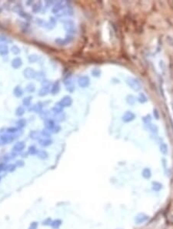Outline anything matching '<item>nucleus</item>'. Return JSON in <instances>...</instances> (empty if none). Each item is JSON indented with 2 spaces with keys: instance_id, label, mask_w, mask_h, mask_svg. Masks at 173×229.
<instances>
[{
  "instance_id": "obj_8",
  "label": "nucleus",
  "mask_w": 173,
  "mask_h": 229,
  "mask_svg": "<svg viewBox=\"0 0 173 229\" xmlns=\"http://www.w3.org/2000/svg\"><path fill=\"white\" fill-rule=\"evenodd\" d=\"M78 85L81 88H86L90 84V79L88 76H81L78 78Z\"/></svg>"
},
{
  "instance_id": "obj_41",
  "label": "nucleus",
  "mask_w": 173,
  "mask_h": 229,
  "mask_svg": "<svg viewBox=\"0 0 173 229\" xmlns=\"http://www.w3.org/2000/svg\"><path fill=\"white\" fill-rule=\"evenodd\" d=\"M41 135H42V137H44V138H50L51 135H52V133L51 131L47 130V129H43L42 131H41Z\"/></svg>"
},
{
  "instance_id": "obj_52",
  "label": "nucleus",
  "mask_w": 173,
  "mask_h": 229,
  "mask_svg": "<svg viewBox=\"0 0 173 229\" xmlns=\"http://www.w3.org/2000/svg\"><path fill=\"white\" fill-rule=\"evenodd\" d=\"M5 167H6V164L5 163H4V162L0 163V172L5 171Z\"/></svg>"
},
{
  "instance_id": "obj_47",
  "label": "nucleus",
  "mask_w": 173,
  "mask_h": 229,
  "mask_svg": "<svg viewBox=\"0 0 173 229\" xmlns=\"http://www.w3.org/2000/svg\"><path fill=\"white\" fill-rule=\"evenodd\" d=\"M142 120L144 121V124L146 125V126H148L149 124H150L152 122V119H151V116L150 115H147L146 116H144L143 118H142Z\"/></svg>"
},
{
  "instance_id": "obj_51",
  "label": "nucleus",
  "mask_w": 173,
  "mask_h": 229,
  "mask_svg": "<svg viewBox=\"0 0 173 229\" xmlns=\"http://www.w3.org/2000/svg\"><path fill=\"white\" fill-rule=\"evenodd\" d=\"M24 164H25V163L22 160H18L16 162V165L17 167H22L24 166Z\"/></svg>"
},
{
  "instance_id": "obj_34",
  "label": "nucleus",
  "mask_w": 173,
  "mask_h": 229,
  "mask_svg": "<svg viewBox=\"0 0 173 229\" xmlns=\"http://www.w3.org/2000/svg\"><path fill=\"white\" fill-rule=\"evenodd\" d=\"M159 150L160 152L163 154V155H166L169 152V148H168V145L165 143H162L159 145Z\"/></svg>"
},
{
  "instance_id": "obj_48",
  "label": "nucleus",
  "mask_w": 173,
  "mask_h": 229,
  "mask_svg": "<svg viewBox=\"0 0 173 229\" xmlns=\"http://www.w3.org/2000/svg\"><path fill=\"white\" fill-rule=\"evenodd\" d=\"M61 131V126L59 125V124H55V126L52 128V130L51 131V133H59Z\"/></svg>"
},
{
  "instance_id": "obj_6",
  "label": "nucleus",
  "mask_w": 173,
  "mask_h": 229,
  "mask_svg": "<svg viewBox=\"0 0 173 229\" xmlns=\"http://www.w3.org/2000/svg\"><path fill=\"white\" fill-rule=\"evenodd\" d=\"M36 73L37 72L33 68L27 67L23 70V76L27 80H33V79H35Z\"/></svg>"
},
{
  "instance_id": "obj_49",
  "label": "nucleus",
  "mask_w": 173,
  "mask_h": 229,
  "mask_svg": "<svg viewBox=\"0 0 173 229\" xmlns=\"http://www.w3.org/2000/svg\"><path fill=\"white\" fill-rule=\"evenodd\" d=\"M92 75L93 77H100V75H101V71H100L99 69H93V70L92 71Z\"/></svg>"
},
{
  "instance_id": "obj_50",
  "label": "nucleus",
  "mask_w": 173,
  "mask_h": 229,
  "mask_svg": "<svg viewBox=\"0 0 173 229\" xmlns=\"http://www.w3.org/2000/svg\"><path fill=\"white\" fill-rule=\"evenodd\" d=\"M38 226H39V222L37 221H33L30 224L29 227V229H37L38 228Z\"/></svg>"
},
{
  "instance_id": "obj_36",
  "label": "nucleus",
  "mask_w": 173,
  "mask_h": 229,
  "mask_svg": "<svg viewBox=\"0 0 173 229\" xmlns=\"http://www.w3.org/2000/svg\"><path fill=\"white\" fill-rule=\"evenodd\" d=\"M55 25H56V20H55V19L54 17H51L49 19V22L47 23L46 28L52 30V29H53L55 26Z\"/></svg>"
},
{
  "instance_id": "obj_9",
  "label": "nucleus",
  "mask_w": 173,
  "mask_h": 229,
  "mask_svg": "<svg viewBox=\"0 0 173 229\" xmlns=\"http://www.w3.org/2000/svg\"><path fill=\"white\" fill-rule=\"evenodd\" d=\"M136 119V114L132 111H126L121 116V120L124 123H129Z\"/></svg>"
},
{
  "instance_id": "obj_31",
  "label": "nucleus",
  "mask_w": 173,
  "mask_h": 229,
  "mask_svg": "<svg viewBox=\"0 0 173 229\" xmlns=\"http://www.w3.org/2000/svg\"><path fill=\"white\" fill-rule=\"evenodd\" d=\"M32 99H33L32 96H27L25 98H23V99H22V106H24L25 107H29L31 106Z\"/></svg>"
},
{
  "instance_id": "obj_25",
  "label": "nucleus",
  "mask_w": 173,
  "mask_h": 229,
  "mask_svg": "<svg viewBox=\"0 0 173 229\" xmlns=\"http://www.w3.org/2000/svg\"><path fill=\"white\" fill-rule=\"evenodd\" d=\"M42 9V2H35L33 3V6H32V10L34 13H39Z\"/></svg>"
},
{
  "instance_id": "obj_21",
  "label": "nucleus",
  "mask_w": 173,
  "mask_h": 229,
  "mask_svg": "<svg viewBox=\"0 0 173 229\" xmlns=\"http://www.w3.org/2000/svg\"><path fill=\"white\" fill-rule=\"evenodd\" d=\"M37 157H39L40 160H46L49 157V154L45 150H38V152L36 154Z\"/></svg>"
},
{
  "instance_id": "obj_15",
  "label": "nucleus",
  "mask_w": 173,
  "mask_h": 229,
  "mask_svg": "<svg viewBox=\"0 0 173 229\" xmlns=\"http://www.w3.org/2000/svg\"><path fill=\"white\" fill-rule=\"evenodd\" d=\"M43 110V103L42 102H38L36 103H35L34 105H33V107L29 109V110H33V112L36 113V114H41Z\"/></svg>"
},
{
  "instance_id": "obj_3",
  "label": "nucleus",
  "mask_w": 173,
  "mask_h": 229,
  "mask_svg": "<svg viewBox=\"0 0 173 229\" xmlns=\"http://www.w3.org/2000/svg\"><path fill=\"white\" fill-rule=\"evenodd\" d=\"M126 83L127 85L134 91H139L142 89V85L139 83L138 80H136V78L133 77H127L126 79Z\"/></svg>"
},
{
  "instance_id": "obj_54",
  "label": "nucleus",
  "mask_w": 173,
  "mask_h": 229,
  "mask_svg": "<svg viewBox=\"0 0 173 229\" xmlns=\"http://www.w3.org/2000/svg\"><path fill=\"white\" fill-rule=\"evenodd\" d=\"M46 6H47V8H48V7L51 6L52 5L54 4V2H49V1H47V2H46Z\"/></svg>"
},
{
  "instance_id": "obj_29",
  "label": "nucleus",
  "mask_w": 173,
  "mask_h": 229,
  "mask_svg": "<svg viewBox=\"0 0 173 229\" xmlns=\"http://www.w3.org/2000/svg\"><path fill=\"white\" fill-rule=\"evenodd\" d=\"M25 108L24 106H18L17 108L16 109V111H15L16 116H17L18 117L22 116L23 115L25 114Z\"/></svg>"
},
{
  "instance_id": "obj_17",
  "label": "nucleus",
  "mask_w": 173,
  "mask_h": 229,
  "mask_svg": "<svg viewBox=\"0 0 173 229\" xmlns=\"http://www.w3.org/2000/svg\"><path fill=\"white\" fill-rule=\"evenodd\" d=\"M60 89H61V85H60L59 81H55V82L52 83L50 93H52V95H56V94H58L59 93Z\"/></svg>"
},
{
  "instance_id": "obj_24",
  "label": "nucleus",
  "mask_w": 173,
  "mask_h": 229,
  "mask_svg": "<svg viewBox=\"0 0 173 229\" xmlns=\"http://www.w3.org/2000/svg\"><path fill=\"white\" fill-rule=\"evenodd\" d=\"M142 176L145 179H146V180L150 179L151 177H152V171L150 170V168H149V167H145V168L142 170Z\"/></svg>"
},
{
  "instance_id": "obj_11",
  "label": "nucleus",
  "mask_w": 173,
  "mask_h": 229,
  "mask_svg": "<svg viewBox=\"0 0 173 229\" xmlns=\"http://www.w3.org/2000/svg\"><path fill=\"white\" fill-rule=\"evenodd\" d=\"M25 148V144L24 141H18L13 145L12 151L17 154H20V153H22Z\"/></svg>"
},
{
  "instance_id": "obj_16",
  "label": "nucleus",
  "mask_w": 173,
  "mask_h": 229,
  "mask_svg": "<svg viewBox=\"0 0 173 229\" xmlns=\"http://www.w3.org/2000/svg\"><path fill=\"white\" fill-rule=\"evenodd\" d=\"M23 64L22 63V60L20 57H16L14 58L12 62H11V66L13 69H19L22 66Z\"/></svg>"
},
{
  "instance_id": "obj_55",
  "label": "nucleus",
  "mask_w": 173,
  "mask_h": 229,
  "mask_svg": "<svg viewBox=\"0 0 173 229\" xmlns=\"http://www.w3.org/2000/svg\"><path fill=\"white\" fill-rule=\"evenodd\" d=\"M0 181H1V177H0Z\"/></svg>"
},
{
  "instance_id": "obj_27",
  "label": "nucleus",
  "mask_w": 173,
  "mask_h": 229,
  "mask_svg": "<svg viewBox=\"0 0 173 229\" xmlns=\"http://www.w3.org/2000/svg\"><path fill=\"white\" fill-rule=\"evenodd\" d=\"M62 225V221L61 219H55V220H52V224L50 225V227L52 228V229H59L61 225Z\"/></svg>"
},
{
  "instance_id": "obj_28",
  "label": "nucleus",
  "mask_w": 173,
  "mask_h": 229,
  "mask_svg": "<svg viewBox=\"0 0 173 229\" xmlns=\"http://www.w3.org/2000/svg\"><path fill=\"white\" fill-rule=\"evenodd\" d=\"M9 47L6 44H0V56H6L9 54Z\"/></svg>"
},
{
  "instance_id": "obj_1",
  "label": "nucleus",
  "mask_w": 173,
  "mask_h": 229,
  "mask_svg": "<svg viewBox=\"0 0 173 229\" xmlns=\"http://www.w3.org/2000/svg\"><path fill=\"white\" fill-rule=\"evenodd\" d=\"M52 83L49 80H44L42 84H41V88L39 89V92H38V95L41 97H46L47 96L50 91H51V87H52Z\"/></svg>"
},
{
  "instance_id": "obj_23",
  "label": "nucleus",
  "mask_w": 173,
  "mask_h": 229,
  "mask_svg": "<svg viewBox=\"0 0 173 229\" xmlns=\"http://www.w3.org/2000/svg\"><path fill=\"white\" fill-rule=\"evenodd\" d=\"M29 137L32 140H39V139L42 138V135H41V131H32L29 133Z\"/></svg>"
},
{
  "instance_id": "obj_20",
  "label": "nucleus",
  "mask_w": 173,
  "mask_h": 229,
  "mask_svg": "<svg viewBox=\"0 0 173 229\" xmlns=\"http://www.w3.org/2000/svg\"><path fill=\"white\" fill-rule=\"evenodd\" d=\"M73 15V11L71 9V7L68 6L66 9H65L63 11L59 13V14L56 15V16L62 17V16H72Z\"/></svg>"
},
{
  "instance_id": "obj_35",
  "label": "nucleus",
  "mask_w": 173,
  "mask_h": 229,
  "mask_svg": "<svg viewBox=\"0 0 173 229\" xmlns=\"http://www.w3.org/2000/svg\"><path fill=\"white\" fill-rule=\"evenodd\" d=\"M35 80L40 81L42 83L44 80H46L45 78V73L42 72V71H39L36 73V77H35Z\"/></svg>"
},
{
  "instance_id": "obj_53",
  "label": "nucleus",
  "mask_w": 173,
  "mask_h": 229,
  "mask_svg": "<svg viewBox=\"0 0 173 229\" xmlns=\"http://www.w3.org/2000/svg\"><path fill=\"white\" fill-rule=\"evenodd\" d=\"M153 114H154V116H155L156 119H157V120L159 119V114H158V110H157L156 109H154V110H153Z\"/></svg>"
},
{
  "instance_id": "obj_10",
  "label": "nucleus",
  "mask_w": 173,
  "mask_h": 229,
  "mask_svg": "<svg viewBox=\"0 0 173 229\" xmlns=\"http://www.w3.org/2000/svg\"><path fill=\"white\" fill-rule=\"evenodd\" d=\"M73 40V36L72 35H69L68 34L64 39H62L60 38H58L55 39V43L58 44V45H60V46H65V45H67L70 43Z\"/></svg>"
},
{
  "instance_id": "obj_13",
  "label": "nucleus",
  "mask_w": 173,
  "mask_h": 229,
  "mask_svg": "<svg viewBox=\"0 0 173 229\" xmlns=\"http://www.w3.org/2000/svg\"><path fill=\"white\" fill-rule=\"evenodd\" d=\"M63 109L64 107L60 104L59 102H58L57 103H55L51 109V113L53 114V115L60 114L63 113Z\"/></svg>"
},
{
  "instance_id": "obj_22",
  "label": "nucleus",
  "mask_w": 173,
  "mask_h": 229,
  "mask_svg": "<svg viewBox=\"0 0 173 229\" xmlns=\"http://www.w3.org/2000/svg\"><path fill=\"white\" fill-rule=\"evenodd\" d=\"M55 122L53 119H47L45 120V127L46 129L49 130V131H52V128L55 126Z\"/></svg>"
},
{
  "instance_id": "obj_45",
  "label": "nucleus",
  "mask_w": 173,
  "mask_h": 229,
  "mask_svg": "<svg viewBox=\"0 0 173 229\" xmlns=\"http://www.w3.org/2000/svg\"><path fill=\"white\" fill-rule=\"evenodd\" d=\"M147 127H148V128L150 130V131H152V133H158V127L156 126V125H154V124H152V123H151L150 124H149Z\"/></svg>"
},
{
  "instance_id": "obj_56",
  "label": "nucleus",
  "mask_w": 173,
  "mask_h": 229,
  "mask_svg": "<svg viewBox=\"0 0 173 229\" xmlns=\"http://www.w3.org/2000/svg\"><path fill=\"white\" fill-rule=\"evenodd\" d=\"M119 229H121V228H119Z\"/></svg>"
},
{
  "instance_id": "obj_14",
  "label": "nucleus",
  "mask_w": 173,
  "mask_h": 229,
  "mask_svg": "<svg viewBox=\"0 0 173 229\" xmlns=\"http://www.w3.org/2000/svg\"><path fill=\"white\" fill-rule=\"evenodd\" d=\"M64 84L66 86V89L67 91H69V93H72L75 90V84H74V82L72 81V79L70 78H68L67 80H64Z\"/></svg>"
},
{
  "instance_id": "obj_7",
  "label": "nucleus",
  "mask_w": 173,
  "mask_h": 229,
  "mask_svg": "<svg viewBox=\"0 0 173 229\" xmlns=\"http://www.w3.org/2000/svg\"><path fill=\"white\" fill-rule=\"evenodd\" d=\"M149 218V216L145 213H138V214L136 215L135 218H134V221H135V223L137 224V225H141V224H143L145 222H146Z\"/></svg>"
},
{
  "instance_id": "obj_37",
  "label": "nucleus",
  "mask_w": 173,
  "mask_h": 229,
  "mask_svg": "<svg viewBox=\"0 0 173 229\" xmlns=\"http://www.w3.org/2000/svg\"><path fill=\"white\" fill-rule=\"evenodd\" d=\"M138 101L140 103H146L147 101H148V98H147V97L145 95V93H139L138 96Z\"/></svg>"
},
{
  "instance_id": "obj_12",
  "label": "nucleus",
  "mask_w": 173,
  "mask_h": 229,
  "mask_svg": "<svg viewBox=\"0 0 173 229\" xmlns=\"http://www.w3.org/2000/svg\"><path fill=\"white\" fill-rule=\"evenodd\" d=\"M72 102H73L72 98L70 96H65V97H63L61 99L60 101H59L60 104L64 108L65 107H70L72 104Z\"/></svg>"
},
{
  "instance_id": "obj_43",
  "label": "nucleus",
  "mask_w": 173,
  "mask_h": 229,
  "mask_svg": "<svg viewBox=\"0 0 173 229\" xmlns=\"http://www.w3.org/2000/svg\"><path fill=\"white\" fill-rule=\"evenodd\" d=\"M38 60H39V57H38V56L36 54H32V55H29L28 56V60L31 63H36L38 61Z\"/></svg>"
},
{
  "instance_id": "obj_18",
  "label": "nucleus",
  "mask_w": 173,
  "mask_h": 229,
  "mask_svg": "<svg viewBox=\"0 0 173 229\" xmlns=\"http://www.w3.org/2000/svg\"><path fill=\"white\" fill-rule=\"evenodd\" d=\"M38 141H39V144L42 147H49V146H50L52 144V140L50 138H44V137H42Z\"/></svg>"
},
{
  "instance_id": "obj_33",
  "label": "nucleus",
  "mask_w": 173,
  "mask_h": 229,
  "mask_svg": "<svg viewBox=\"0 0 173 229\" xmlns=\"http://www.w3.org/2000/svg\"><path fill=\"white\" fill-rule=\"evenodd\" d=\"M52 119L55 120V122H62L65 120V118H66V115L65 114H56V115H53L52 117Z\"/></svg>"
},
{
  "instance_id": "obj_19",
  "label": "nucleus",
  "mask_w": 173,
  "mask_h": 229,
  "mask_svg": "<svg viewBox=\"0 0 173 229\" xmlns=\"http://www.w3.org/2000/svg\"><path fill=\"white\" fill-rule=\"evenodd\" d=\"M13 95L17 97V98H20L24 95V90L22 88L21 86H16L14 90H13Z\"/></svg>"
},
{
  "instance_id": "obj_26",
  "label": "nucleus",
  "mask_w": 173,
  "mask_h": 229,
  "mask_svg": "<svg viewBox=\"0 0 173 229\" xmlns=\"http://www.w3.org/2000/svg\"><path fill=\"white\" fill-rule=\"evenodd\" d=\"M162 187H163L162 184H161L160 182H158V181H152V188L154 191L158 192L162 189Z\"/></svg>"
},
{
  "instance_id": "obj_38",
  "label": "nucleus",
  "mask_w": 173,
  "mask_h": 229,
  "mask_svg": "<svg viewBox=\"0 0 173 229\" xmlns=\"http://www.w3.org/2000/svg\"><path fill=\"white\" fill-rule=\"evenodd\" d=\"M19 131H20V129L18 128L17 127H8L6 129V133H9V134H14L15 135Z\"/></svg>"
},
{
  "instance_id": "obj_42",
  "label": "nucleus",
  "mask_w": 173,
  "mask_h": 229,
  "mask_svg": "<svg viewBox=\"0 0 173 229\" xmlns=\"http://www.w3.org/2000/svg\"><path fill=\"white\" fill-rule=\"evenodd\" d=\"M16 167H16V164H6V167H5V171H7V172H13L16 169Z\"/></svg>"
},
{
  "instance_id": "obj_2",
  "label": "nucleus",
  "mask_w": 173,
  "mask_h": 229,
  "mask_svg": "<svg viewBox=\"0 0 173 229\" xmlns=\"http://www.w3.org/2000/svg\"><path fill=\"white\" fill-rule=\"evenodd\" d=\"M69 6V2L66 1H59L57 2H55L53 5V7L52 9V13L57 15L59 13H61L62 11H63L65 9H66Z\"/></svg>"
},
{
  "instance_id": "obj_40",
  "label": "nucleus",
  "mask_w": 173,
  "mask_h": 229,
  "mask_svg": "<svg viewBox=\"0 0 173 229\" xmlns=\"http://www.w3.org/2000/svg\"><path fill=\"white\" fill-rule=\"evenodd\" d=\"M125 100H126L127 103L129 104V105H134L135 103H136V98H135V97L133 95H130V94L126 97Z\"/></svg>"
},
{
  "instance_id": "obj_5",
  "label": "nucleus",
  "mask_w": 173,
  "mask_h": 229,
  "mask_svg": "<svg viewBox=\"0 0 173 229\" xmlns=\"http://www.w3.org/2000/svg\"><path fill=\"white\" fill-rule=\"evenodd\" d=\"M14 134L9 133H3L0 136V145H5L11 144L16 137H14Z\"/></svg>"
},
{
  "instance_id": "obj_44",
  "label": "nucleus",
  "mask_w": 173,
  "mask_h": 229,
  "mask_svg": "<svg viewBox=\"0 0 173 229\" xmlns=\"http://www.w3.org/2000/svg\"><path fill=\"white\" fill-rule=\"evenodd\" d=\"M11 52L14 54V55H18L20 52H21V50H20V48L17 46H16V45H14V46H12V47H11Z\"/></svg>"
},
{
  "instance_id": "obj_32",
  "label": "nucleus",
  "mask_w": 173,
  "mask_h": 229,
  "mask_svg": "<svg viewBox=\"0 0 173 229\" xmlns=\"http://www.w3.org/2000/svg\"><path fill=\"white\" fill-rule=\"evenodd\" d=\"M35 90H36V86H35V85L34 83H30L27 84L26 86H25V90L27 93H34L35 91Z\"/></svg>"
},
{
  "instance_id": "obj_39",
  "label": "nucleus",
  "mask_w": 173,
  "mask_h": 229,
  "mask_svg": "<svg viewBox=\"0 0 173 229\" xmlns=\"http://www.w3.org/2000/svg\"><path fill=\"white\" fill-rule=\"evenodd\" d=\"M28 154H29V155H36V154H37V152H38V149L36 148L35 146L34 145H31V146H29V148H28Z\"/></svg>"
},
{
  "instance_id": "obj_4",
  "label": "nucleus",
  "mask_w": 173,
  "mask_h": 229,
  "mask_svg": "<svg viewBox=\"0 0 173 229\" xmlns=\"http://www.w3.org/2000/svg\"><path fill=\"white\" fill-rule=\"evenodd\" d=\"M64 29L69 33V35H72L75 33V22L72 19H65L63 20Z\"/></svg>"
},
{
  "instance_id": "obj_30",
  "label": "nucleus",
  "mask_w": 173,
  "mask_h": 229,
  "mask_svg": "<svg viewBox=\"0 0 173 229\" xmlns=\"http://www.w3.org/2000/svg\"><path fill=\"white\" fill-rule=\"evenodd\" d=\"M26 124H27L26 120L24 119V118H19L17 121H16V127H17L18 128H19L20 130L22 129V128H24L26 126Z\"/></svg>"
},
{
  "instance_id": "obj_46",
  "label": "nucleus",
  "mask_w": 173,
  "mask_h": 229,
  "mask_svg": "<svg viewBox=\"0 0 173 229\" xmlns=\"http://www.w3.org/2000/svg\"><path fill=\"white\" fill-rule=\"evenodd\" d=\"M52 218H46L45 220L42 221V225H44V226H50L51 224H52Z\"/></svg>"
}]
</instances>
